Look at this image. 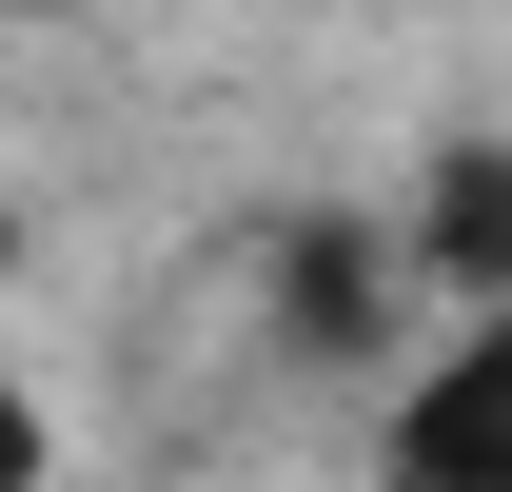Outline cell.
I'll return each mask as SVG.
<instances>
[{
	"instance_id": "277c9868",
	"label": "cell",
	"mask_w": 512,
	"mask_h": 492,
	"mask_svg": "<svg viewBox=\"0 0 512 492\" xmlns=\"http://www.w3.org/2000/svg\"><path fill=\"white\" fill-rule=\"evenodd\" d=\"M0 492H40V394H0Z\"/></svg>"
},
{
	"instance_id": "7a4b0ae2",
	"label": "cell",
	"mask_w": 512,
	"mask_h": 492,
	"mask_svg": "<svg viewBox=\"0 0 512 492\" xmlns=\"http://www.w3.org/2000/svg\"><path fill=\"white\" fill-rule=\"evenodd\" d=\"M414 256L512 296V158H493V138H453V158H434V197H414Z\"/></svg>"
},
{
	"instance_id": "3957f363",
	"label": "cell",
	"mask_w": 512,
	"mask_h": 492,
	"mask_svg": "<svg viewBox=\"0 0 512 492\" xmlns=\"http://www.w3.org/2000/svg\"><path fill=\"white\" fill-rule=\"evenodd\" d=\"M276 315H296V335L335 355V335L375 315V237H296V296H276Z\"/></svg>"
},
{
	"instance_id": "6da1fadb",
	"label": "cell",
	"mask_w": 512,
	"mask_h": 492,
	"mask_svg": "<svg viewBox=\"0 0 512 492\" xmlns=\"http://www.w3.org/2000/svg\"><path fill=\"white\" fill-rule=\"evenodd\" d=\"M394 492H512V296L394 394Z\"/></svg>"
}]
</instances>
